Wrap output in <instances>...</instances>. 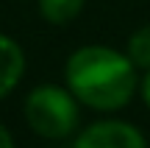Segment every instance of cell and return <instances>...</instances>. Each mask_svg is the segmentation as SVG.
<instances>
[{
	"mask_svg": "<svg viewBox=\"0 0 150 148\" xmlns=\"http://www.w3.org/2000/svg\"><path fill=\"white\" fill-rule=\"evenodd\" d=\"M128 56L103 45L75 50L67 61V84L92 109H120L136 89V70Z\"/></svg>",
	"mask_w": 150,
	"mask_h": 148,
	"instance_id": "1",
	"label": "cell"
},
{
	"mask_svg": "<svg viewBox=\"0 0 150 148\" xmlns=\"http://www.w3.org/2000/svg\"><path fill=\"white\" fill-rule=\"evenodd\" d=\"M25 117L28 126L39 137L61 140L78 126V106L70 92H64L61 87H53V84H45L28 95Z\"/></svg>",
	"mask_w": 150,
	"mask_h": 148,
	"instance_id": "2",
	"label": "cell"
},
{
	"mask_svg": "<svg viewBox=\"0 0 150 148\" xmlns=\"http://www.w3.org/2000/svg\"><path fill=\"white\" fill-rule=\"evenodd\" d=\"M75 148H145V140L128 123L106 120L89 126L75 140Z\"/></svg>",
	"mask_w": 150,
	"mask_h": 148,
	"instance_id": "3",
	"label": "cell"
},
{
	"mask_svg": "<svg viewBox=\"0 0 150 148\" xmlns=\"http://www.w3.org/2000/svg\"><path fill=\"white\" fill-rule=\"evenodd\" d=\"M22 70H25V56H22L20 45L0 34V98L17 87Z\"/></svg>",
	"mask_w": 150,
	"mask_h": 148,
	"instance_id": "4",
	"label": "cell"
},
{
	"mask_svg": "<svg viewBox=\"0 0 150 148\" xmlns=\"http://www.w3.org/2000/svg\"><path fill=\"white\" fill-rule=\"evenodd\" d=\"M83 9V0H39V11L47 22L64 25L72 17H78V11Z\"/></svg>",
	"mask_w": 150,
	"mask_h": 148,
	"instance_id": "5",
	"label": "cell"
},
{
	"mask_svg": "<svg viewBox=\"0 0 150 148\" xmlns=\"http://www.w3.org/2000/svg\"><path fill=\"white\" fill-rule=\"evenodd\" d=\"M128 59L136 67H150V25L139 28L128 39Z\"/></svg>",
	"mask_w": 150,
	"mask_h": 148,
	"instance_id": "6",
	"label": "cell"
},
{
	"mask_svg": "<svg viewBox=\"0 0 150 148\" xmlns=\"http://www.w3.org/2000/svg\"><path fill=\"white\" fill-rule=\"evenodd\" d=\"M0 148H14V143H11V134L6 132L3 126H0Z\"/></svg>",
	"mask_w": 150,
	"mask_h": 148,
	"instance_id": "7",
	"label": "cell"
},
{
	"mask_svg": "<svg viewBox=\"0 0 150 148\" xmlns=\"http://www.w3.org/2000/svg\"><path fill=\"white\" fill-rule=\"evenodd\" d=\"M142 98H145V104L150 106V73L145 76V81H142Z\"/></svg>",
	"mask_w": 150,
	"mask_h": 148,
	"instance_id": "8",
	"label": "cell"
}]
</instances>
